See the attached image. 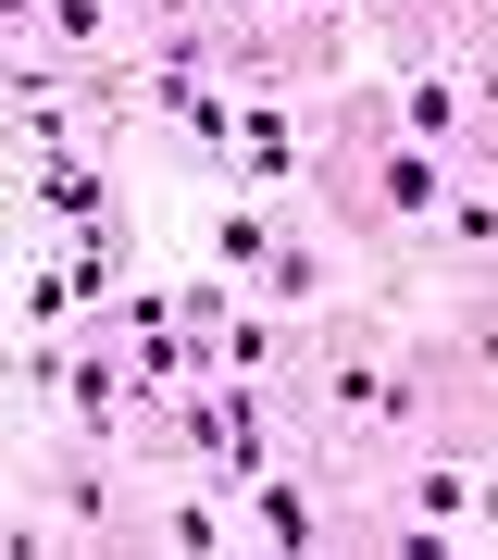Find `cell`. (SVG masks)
I'll return each mask as SVG.
<instances>
[{"instance_id": "obj_1", "label": "cell", "mask_w": 498, "mask_h": 560, "mask_svg": "<svg viewBox=\"0 0 498 560\" xmlns=\"http://www.w3.org/2000/svg\"><path fill=\"white\" fill-rule=\"evenodd\" d=\"M461 125H474V75H461V62H412V75H398V138L461 150Z\"/></svg>"}, {"instance_id": "obj_4", "label": "cell", "mask_w": 498, "mask_h": 560, "mask_svg": "<svg viewBox=\"0 0 498 560\" xmlns=\"http://www.w3.org/2000/svg\"><path fill=\"white\" fill-rule=\"evenodd\" d=\"M474 113H486V125H498V62H474Z\"/></svg>"}, {"instance_id": "obj_5", "label": "cell", "mask_w": 498, "mask_h": 560, "mask_svg": "<svg viewBox=\"0 0 498 560\" xmlns=\"http://www.w3.org/2000/svg\"><path fill=\"white\" fill-rule=\"evenodd\" d=\"M449 13H461V0H449Z\"/></svg>"}, {"instance_id": "obj_3", "label": "cell", "mask_w": 498, "mask_h": 560, "mask_svg": "<svg viewBox=\"0 0 498 560\" xmlns=\"http://www.w3.org/2000/svg\"><path fill=\"white\" fill-rule=\"evenodd\" d=\"M224 361H238V374H275V361H287V324H262V312H224Z\"/></svg>"}, {"instance_id": "obj_2", "label": "cell", "mask_w": 498, "mask_h": 560, "mask_svg": "<svg viewBox=\"0 0 498 560\" xmlns=\"http://www.w3.org/2000/svg\"><path fill=\"white\" fill-rule=\"evenodd\" d=\"M38 200H50L62 224H100V212H113V187H100L88 162H38Z\"/></svg>"}]
</instances>
